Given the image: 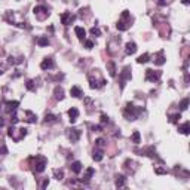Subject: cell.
Instances as JSON below:
<instances>
[{
  "instance_id": "cell-1",
  "label": "cell",
  "mask_w": 190,
  "mask_h": 190,
  "mask_svg": "<svg viewBox=\"0 0 190 190\" xmlns=\"http://www.w3.org/2000/svg\"><path fill=\"white\" fill-rule=\"evenodd\" d=\"M141 113H143V107H135L134 104H131V103H128L126 107H125V110H123L125 118L129 119V120H135Z\"/></svg>"
},
{
  "instance_id": "cell-2",
  "label": "cell",
  "mask_w": 190,
  "mask_h": 190,
  "mask_svg": "<svg viewBox=\"0 0 190 190\" xmlns=\"http://www.w3.org/2000/svg\"><path fill=\"white\" fill-rule=\"evenodd\" d=\"M31 161V166H33V172L34 174H40L45 171L46 168V157L43 156H34L30 159Z\"/></svg>"
},
{
  "instance_id": "cell-3",
  "label": "cell",
  "mask_w": 190,
  "mask_h": 190,
  "mask_svg": "<svg viewBox=\"0 0 190 190\" xmlns=\"http://www.w3.org/2000/svg\"><path fill=\"white\" fill-rule=\"evenodd\" d=\"M106 85V79L101 77L100 73L95 71V73H91L89 74V86L92 89H100Z\"/></svg>"
},
{
  "instance_id": "cell-4",
  "label": "cell",
  "mask_w": 190,
  "mask_h": 190,
  "mask_svg": "<svg viewBox=\"0 0 190 190\" xmlns=\"http://www.w3.org/2000/svg\"><path fill=\"white\" fill-rule=\"evenodd\" d=\"M8 135L11 137L13 141H19V140H23L24 137L27 135V129L25 128H19V129H17V128H13V126H11L9 128V132H8Z\"/></svg>"
},
{
  "instance_id": "cell-5",
  "label": "cell",
  "mask_w": 190,
  "mask_h": 190,
  "mask_svg": "<svg viewBox=\"0 0 190 190\" xmlns=\"http://www.w3.org/2000/svg\"><path fill=\"white\" fill-rule=\"evenodd\" d=\"M129 25H131V21H129V12L128 11H123L122 12V18H120V21L118 23V30L119 31H125V30H128Z\"/></svg>"
},
{
  "instance_id": "cell-6",
  "label": "cell",
  "mask_w": 190,
  "mask_h": 190,
  "mask_svg": "<svg viewBox=\"0 0 190 190\" xmlns=\"http://www.w3.org/2000/svg\"><path fill=\"white\" fill-rule=\"evenodd\" d=\"M33 12L39 21H43V19H46V18L49 17V11H48V8H45V6H36L33 9Z\"/></svg>"
},
{
  "instance_id": "cell-7",
  "label": "cell",
  "mask_w": 190,
  "mask_h": 190,
  "mask_svg": "<svg viewBox=\"0 0 190 190\" xmlns=\"http://www.w3.org/2000/svg\"><path fill=\"white\" fill-rule=\"evenodd\" d=\"M161 71H155V70H145V80L147 82H157L161 79Z\"/></svg>"
},
{
  "instance_id": "cell-8",
  "label": "cell",
  "mask_w": 190,
  "mask_h": 190,
  "mask_svg": "<svg viewBox=\"0 0 190 190\" xmlns=\"http://www.w3.org/2000/svg\"><path fill=\"white\" fill-rule=\"evenodd\" d=\"M80 135H82V132H80L79 129H76V128L67 129V137H68V140L71 141V143H77L79 138H80Z\"/></svg>"
},
{
  "instance_id": "cell-9",
  "label": "cell",
  "mask_w": 190,
  "mask_h": 190,
  "mask_svg": "<svg viewBox=\"0 0 190 190\" xmlns=\"http://www.w3.org/2000/svg\"><path fill=\"white\" fill-rule=\"evenodd\" d=\"M74 19H76V17L71 15L70 12H64V13H61V23L64 24V25H70Z\"/></svg>"
},
{
  "instance_id": "cell-10",
  "label": "cell",
  "mask_w": 190,
  "mask_h": 190,
  "mask_svg": "<svg viewBox=\"0 0 190 190\" xmlns=\"http://www.w3.org/2000/svg\"><path fill=\"white\" fill-rule=\"evenodd\" d=\"M54 67H55V62H54L52 58H45L42 61V64H40V68L42 70H52Z\"/></svg>"
},
{
  "instance_id": "cell-11",
  "label": "cell",
  "mask_w": 190,
  "mask_h": 190,
  "mask_svg": "<svg viewBox=\"0 0 190 190\" xmlns=\"http://www.w3.org/2000/svg\"><path fill=\"white\" fill-rule=\"evenodd\" d=\"M128 79H131V67H125L123 71L120 73V85H122V88Z\"/></svg>"
},
{
  "instance_id": "cell-12",
  "label": "cell",
  "mask_w": 190,
  "mask_h": 190,
  "mask_svg": "<svg viewBox=\"0 0 190 190\" xmlns=\"http://www.w3.org/2000/svg\"><path fill=\"white\" fill-rule=\"evenodd\" d=\"M68 118H70V122L74 123L76 120H77L79 118V110L76 108V107H71L70 110H68Z\"/></svg>"
},
{
  "instance_id": "cell-13",
  "label": "cell",
  "mask_w": 190,
  "mask_h": 190,
  "mask_svg": "<svg viewBox=\"0 0 190 190\" xmlns=\"http://www.w3.org/2000/svg\"><path fill=\"white\" fill-rule=\"evenodd\" d=\"M5 106H6V110H8V112L13 113L15 110H17V107L19 106V103H18V101H6Z\"/></svg>"
},
{
  "instance_id": "cell-14",
  "label": "cell",
  "mask_w": 190,
  "mask_h": 190,
  "mask_svg": "<svg viewBox=\"0 0 190 190\" xmlns=\"http://www.w3.org/2000/svg\"><path fill=\"white\" fill-rule=\"evenodd\" d=\"M137 52V45H135L134 42H128L126 43V48H125V54L126 55H132Z\"/></svg>"
},
{
  "instance_id": "cell-15",
  "label": "cell",
  "mask_w": 190,
  "mask_h": 190,
  "mask_svg": "<svg viewBox=\"0 0 190 190\" xmlns=\"http://www.w3.org/2000/svg\"><path fill=\"white\" fill-rule=\"evenodd\" d=\"M97 147V145H95ZM103 156H104V153H103V149L101 147H97L94 150V155H92V157H94L95 162H100V161H103Z\"/></svg>"
},
{
  "instance_id": "cell-16",
  "label": "cell",
  "mask_w": 190,
  "mask_h": 190,
  "mask_svg": "<svg viewBox=\"0 0 190 190\" xmlns=\"http://www.w3.org/2000/svg\"><path fill=\"white\" fill-rule=\"evenodd\" d=\"M70 94H71V97H74V98H82V97H83V92H82V89H80L79 86H73L71 89H70Z\"/></svg>"
},
{
  "instance_id": "cell-17",
  "label": "cell",
  "mask_w": 190,
  "mask_h": 190,
  "mask_svg": "<svg viewBox=\"0 0 190 190\" xmlns=\"http://www.w3.org/2000/svg\"><path fill=\"white\" fill-rule=\"evenodd\" d=\"M74 33L77 34L79 40H85V37H86V31L82 27H74Z\"/></svg>"
},
{
  "instance_id": "cell-18",
  "label": "cell",
  "mask_w": 190,
  "mask_h": 190,
  "mask_svg": "<svg viewBox=\"0 0 190 190\" xmlns=\"http://www.w3.org/2000/svg\"><path fill=\"white\" fill-rule=\"evenodd\" d=\"M155 64H156V66H162V64H165V56H163V50H161V52H159V54L156 55Z\"/></svg>"
},
{
  "instance_id": "cell-19",
  "label": "cell",
  "mask_w": 190,
  "mask_h": 190,
  "mask_svg": "<svg viewBox=\"0 0 190 190\" xmlns=\"http://www.w3.org/2000/svg\"><path fill=\"white\" fill-rule=\"evenodd\" d=\"M94 168H88V169H86V174H85L83 175V178H82V181H85V183H88V181H89L91 180V177H92V175H94Z\"/></svg>"
},
{
  "instance_id": "cell-20",
  "label": "cell",
  "mask_w": 190,
  "mask_h": 190,
  "mask_svg": "<svg viewBox=\"0 0 190 190\" xmlns=\"http://www.w3.org/2000/svg\"><path fill=\"white\" fill-rule=\"evenodd\" d=\"M54 94H55L56 100H62V98H64V89H62V88H60V86H56V88H55Z\"/></svg>"
},
{
  "instance_id": "cell-21",
  "label": "cell",
  "mask_w": 190,
  "mask_h": 190,
  "mask_svg": "<svg viewBox=\"0 0 190 190\" xmlns=\"http://www.w3.org/2000/svg\"><path fill=\"white\" fill-rule=\"evenodd\" d=\"M107 67H108V73H110V76L114 77V76H116V66H114V62H113V61L107 62Z\"/></svg>"
},
{
  "instance_id": "cell-22",
  "label": "cell",
  "mask_w": 190,
  "mask_h": 190,
  "mask_svg": "<svg viewBox=\"0 0 190 190\" xmlns=\"http://www.w3.org/2000/svg\"><path fill=\"white\" fill-rule=\"evenodd\" d=\"M70 168H71V171L74 174H79L80 171H82V163H80V162H73Z\"/></svg>"
},
{
  "instance_id": "cell-23",
  "label": "cell",
  "mask_w": 190,
  "mask_h": 190,
  "mask_svg": "<svg viewBox=\"0 0 190 190\" xmlns=\"http://www.w3.org/2000/svg\"><path fill=\"white\" fill-rule=\"evenodd\" d=\"M125 181L126 178L123 175H116V187H125Z\"/></svg>"
},
{
  "instance_id": "cell-24",
  "label": "cell",
  "mask_w": 190,
  "mask_h": 190,
  "mask_svg": "<svg viewBox=\"0 0 190 190\" xmlns=\"http://www.w3.org/2000/svg\"><path fill=\"white\" fill-rule=\"evenodd\" d=\"M36 43L39 46H48L49 45V39L48 37H37L36 39Z\"/></svg>"
},
{
  "instance_id": "cell-25",
  "label": "cell",
  "mask_w": 190,
  "mask_h": 190,
  "mask_svg": "<svg viewBox=\"0 0 190 190\" xmlns=\"http://www.w3.org/2000/svg\"><path fill=\"white\" fill-rule=\"evenodd\" d=\"M189 126H190V123H189V122H186L184 125H181V126H178V131L181 132V134L187 135V134H189Z\"/></svg>"
},
{
  "instance_id": "cell-26",
  "label": "cell",
  "mask_w": 190,
  "mask_h": 190,
  "mask_svg": "<svg viewBox=\"0 0 190 190\" xmlns=\"http://www.w3.org/2000/svg\"><path fill=\"white\" fill-rule=\"evenodd\" d=\"M149 58H150V55H149V54H143L141 56H138L137 62H138V64H144V62L149 61Z\"/></svg>"
},
{
  "instance_id": "cell-27",
  "label": "cell",
  "mask_w": 190,
  "mask_h": 190,
  "mask_svg": "<svg viewBox=\"0 0 190 190\" xmlns=\"http://www.w3.org/2000/svg\"><path fill=\"white\" fill-rule=\"evenodd\" d=\"M56 116H54V114H46L45 116V123H54L56 122Z\"/></svg>"
},
{
  "instance_id": "cell-28",
  "label": "cell",
  "mask_w": 190,
  "mask_h": 190,
  "mask_svg": "<svg viewBox=\"0 0 190 190\" xmlns=\"http://www.w3.org/2000/svg\"><path fill=\"white\" fill-rule=\"evenodd\" d=\"M131 140H132V143H135V144H140V132L135 131L134 134H132V137H131Z\"/></svg>"
},
{
  "instance_id": "cell-29",
  "label": "cell",
  "mask_w": 190,
  "mask_h": 190,
  "mask_svg": "<svg viewBox=\"0 0 190 190\" xmlns=\"http://www.w3.org/2000/svg\"><path fill=\"white\" fill-rule=\"evenodd\" d=\"M25 88L28 91H36V85H34V80H27V83H25Z\"/></svg>"
},
{
  "instance_id": "cell-30",
  "label": "cell",
  "mask_w": 190,
  "mask_h": 190,
  "mask_svg": "<svg viewBox=\"0 0 190 190\" xmlns=\"http://www.w3.org/2000/svg\"><path fill=\"white\" fill-rule=\"evenodd\" d=\"M180 119H181V114H180V113H177V114H172V116L169 118V122H171V123H177Z\"/></svg>"
},
{
  "instance_id": "cell-31",
  "label": "cell",
  "mask_w": 190,
  "mask_h": 190,
  "mask_svg": "<svg viewBox=\"0 0 190 190\" xmlns=\"http://www.w3.org/2000/svg\"><path fill=\"white\" fill-rule=\"evenodd\" d=\"M187 106H189V98H184V100L181 101V104H180V108H181V110H186Z\"/></svg>"
},
{
  "instance_id": "cell-32",
  "label": "cell",
  "mask_w": 190,
  "mask_h": 190,
  "mask_svg": "<svg viewBox=\"0 0 190 190\" xmlns=\"http://www.w3.org/2000/svg\"><path fill=\"white\" fill-rule=\"evenodd\" d=\"M95 145H97V147H101V149H104V145H106V141L103 140V138H98V140L95 141Z\"/></svg>"
},
{
  "instance_id": "cell-33",
  "label": "cell",
  "mask_w": 190,
  "mask_h": 190,
  "mask_svg": "<svg viewBox=\"0 0 190 190\" xmlns=\"http://www.w3.org/2000/svg\"><path fill=\"white\" fill-rule=\"evenodd\" d=\"M6 151H8V149H6V145L3 144V141H0V155H5Z\"/></svg>"
},
{
  "instance_id": "cell-34",
  "label": "cell",
  "mask_w": 190,
  "mask_h": 190,
  "mask_svg": "<svg viewBox=\"0 0 190 190\" xmlns=\"http://www.w3.org/2000/svg\"><path fill=\"white\" fill-rule=\"evenodd\" d=\"M91 34H94V36H101V31L100 28H91Z\"/></svg>"
},
{
  "instance_id": "cell-35",
  "label": "cell",
  "mask_w": 190,
  "mask_h": 190,
  "mask_svg": "<svg viewBox=\"0 0 190 190\" xmlns=\"http://www.w3.org/2000/svg\"><path fill=\"white\" fill-rule=\"evenodd\" d=\"M85 46H86V49H92L94 48V42L92 40H86L85 42Z\"/></svg>"
},
{
  "instance_id": "cell-36",
  "label": "cell",
  "mask_w": 190,
  "mask_h": 190,
  "mask_svg": "<svg viewBox=\"0 0 190 190\" xmlns=\"http://www.w3.org/2000/svg\"><path fill=\"white\" fill-rule=\"evenodd\" d=\"M54 174H55L56 180H62V171H58V169H55V171H54Z\"/></svg>"
},
{
  "instance_id": "cell-37",
  "label": "cell",
  "mask_w": 190,
  "mask_h": 190,
  "mask_svg": "<svg viewBox=\"0 0 190 190\" xmlns=\"http://www.w3.org/2000/svg\"><path fill=\"white\" fill-rule=\"evenodd\" d=\"M155 171H156V174H166V171L165 169H161V168H156Z\"/></svg>"
},
{
  "instance_id": "cell-38",
  "label": "cell",
  "mask_w": 190,
  "mask_h": 190,
  "mask_svg": "<svg viewBox=\"0 0 190 190\" xmlns=\"http://www.w3.org/2000/svg\"><path fill=\"white\" fill-rule=\"evenodd\" d=\"M2 126H3V119L0 118V128H2Z\"/></svg>"
},
{
  "instance_id": "cell-39",
  "label": "cell",
  "mask_w": 190,
  "mask_h": 190,
  "mask_svg": "<svg viewBox=\"0 0 190 190\" xmlns=\"http://www.w3.org/2000/svg\"><path fill=\"white\" fill-rule=\"evenodd\" d=\"M183 3H184V5H189V0H183Z\"/></svg>"
},
{
  "instance_id": "cell-40",
  "label": "cell",
  "mask_w": 190,
  "mask_h": 190,
  "mask_svg": "<svg viewBox=\"0 0 190 190\" xmlns=\"http://www.w3.org/2000/svg\"><path fill=\"white\" fill-rule=\"evenodd\" d=\"M3 73V66H0V74Z\"/></svg>"
}]
</instances>
